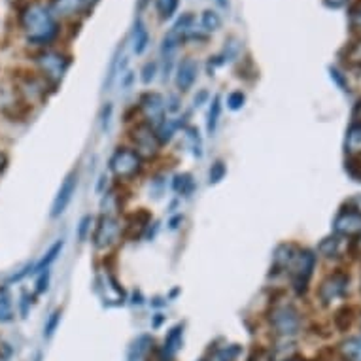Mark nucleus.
Listing matches in <instances>:
<instances>
[{
  "mask_svg": "<svg viewBox=\"0 0 361 361\" xmlns=\"http://www.w3.org/2000/svg\"><path fill=\"white\" fill-rule=\"evenodd\" d=\"M135 144H137V154L140 157H154L157 154V135L148 125H140L135 130Z\"/></svg>",
  "mask_w": 361,
  "mask_h": 361,
  "instance_id": "nucleus-7",
  "label": "nucleus"
},
{
  "mask_svg": "<svg viewBox=\"0 0 361 361\" xmlns=\"http://www.w3.org/2000/svg\"><path fill=\"white\" fill-rule=\"evenodd\" d=\"M227 104L231 110H238V108H243L244 104V93L243 91H235L231 95L227 97Z\"/></svg>",
  "mask_w": 361,
  "mask_h": 361,
  "instance_id": "nucleus-32",
  "label": "nucleus"
},
{
  "mask_svg": "<svg viewBox=\"0 0 361 361\" xmlns=\"http://www.w3.org/2000/svg\"><path fill=\"white\" fill-rule=\"evenodd\" d=\"M238 54H240V42L237 38H231V40L227 42L224 55L219 59H221V63H225V61H235L238 57Z\"/></svg>",
  "mask_w": 361,
  "mask_h": 361,
  "instance_id": "nucleus-24",
  "label": "nucleus"
},
{
  "mask_svg": "<svg viewBox=\"0 0 361 361\" xmlns=\"http://www.w3.org/2000/svg\"><path fill=\"white\" fill-rule=\"evenodd\" d=\"M152 346H154V338L149 335H140L135 343L130 344L127 361H149Z\"/></svg>",
  "mask_w": 361,
  "mask_h": 361,
  "instance_id": "nucleus-13",
  "label": "nucleus"
},
{
  "mask_svg": "<svg viewBox=\"0 0 361 361\" xmlns=\"http://www.w3.org/2000/svg\"><path fill=\"white\" fill-rule=\"evenodd\" d=\"M169 110H171V112H178V110H180V106H178L176 97H171V104H169Z\"/></svg>",
  "mask_w": 361,
  "mask_h": 361,
  "instance_id": "nucleus-40",
  "label": "nucleus"
},
{
  "mask_svg": "<svg viewBox=\"0 0 361 361\" xmlns=\"http://www.w3.org/2000/svg\"><path fill=\"white\" fill-rule=\"evenodd\" d=\"M63 246H65V243L63 240H57V243L49 248V252L44 257H42V261L36 265V273H42V271H48V267L54 263L55 259H57V255L61 254V250H63Z\"/></svg>",
  "mask_w": 361,
  "mask_h": 361,
  "instance_id": "nucleus-19",
  "label": "nucleus"
},
{
  "mask_svg": "<svg viewBox=\"0 0 361 361\" xmlns=\"http://www.w3.org/2000/svg\"><path fill=\"white\" fill-rule=\"evenodd\" d=\"M13 308L8 295L0 297V322H12Z\"/></svg>",
  "mask_w": 361,
  "mask_h": 361,
  "instance_id": "nucleus-28",
  "label": "nucleus"
},
{
  "mask_svg": "<svg viewBox=\"0 0 361 361\" xmlns=\"http://www.w3.org/2000/svg\"><path fill=\"white\" fill-rule=\"evenodd\" d=\"M291 282L297 293L307 291L308 280L312 276L314 267H316V255L308 250H302L295 255V259L291 261Z\"/></svg>",
  "mask_w": 361,
  "mask_h": 361,
  "instance_id": "nucleus-2",
  "label": "nucleus"
},
{
  "mask_svg": "<svg viewBox=\"0 0 361 361\" xmlns=\"http://www.w3.org/2000/svg\"><path fill=\"white\" fill-rule=\"evenodd\" d=\"M188 138L191 140V148H193V155L201 157L202 155V142L199 137V130L197 129H188Z\"/></svg>",
  "mask_w": 361,
  "mask_h": 361,
  "instance_id": "nucleus-30",
  "label": "nucleus"
},
{
  "mask_svg": "<svg viewBox=\"0 0 361 361\" xmlns=\"http://www.w3.org/2000/svg\"><path fill=\"white\" fill-rule=\"evenodd\" d=\"M346 288H348V276L346 274H333L329 279L322 284L320 288V299L326 305H329L331 301L338 299V297H343L346 293Z\"/></svg>",
  "mask_w": 361,
  "mask_h": 361,
  "instance_id": "nucleus-8",
  "label": "nucleus"
},
{
  "mask_svg": "<svg viewBox=\"0 0 361 361\" xmlns=\"http://www.w3.org/2000/svg\"><path fill=\"white\" fill-rule=\"evenodd\" d=\"M149 35L148 30L144 29L142 21H137L135 25V30H133V48H135V54H144V49L148 48Z\"/></svg>",
  "mask_w": 361,
  "mask_h": 361,
  "instance_id": "nucleus-16",
  "label": "nucleus"
},
{
  "mask_svg": "<svg viewBox=\"0 0 361 361\" xmlns=\"http://www.w3.org/2000/svg\"><path fill=\"white\" fill-rule=\"evenodd\" d=\"M318 250H320V254L326 255V257H335V255L338 254V238H324L320 246H318Z\"/></svg>",
  "mask_w": 361,
  "mask_h": 361,
  "instance_id": "nucleus-25",
  "label": "nucleus"
},
{
  "mask_svg": "<svg viewBox=\"0 0 361 361\" xmlns=\"http://www.w3.org/2000/svg\"><path fill=\"white\" fill-rule=\"evenodd\" d=\"M344 360L348 361H361V337L348 338L346 343L341 346Z\"/></svg>",
  "mask_w": 361,
  "mask_h": 361,
  "instance_id": "nucleus-17",
  "label": "nucleus"
},
{
  "mask_svg": "<svg viewBox=\"0 0 361 361\" xmlns=\"http://www.w3.org/2000/svg\"><path fill=\"white\" fill-rule=\"evenodd\" d=\"M142 112L152 125H159L165 114V101L157 93H148L142 99Z\"/></svg>",
  "mask_w": 361,
  "mask_h": 361,
  "instance_id": "nucleus-11",
  "label": "nucleus"
},
{
  "mask_svg": "<svg viewBox=\"0 0 361 361\" xmlns=\"http://www.w3.org/2000/svg\"><path fill=\"white\" fill-rule=\"evenodd\" d=\"M178 10V0H157V12L161 13V18L169 19L174 16Z\"/></svg>",
  "mask_w": 361,
  "mask_h": 361,
  "instance_id": "nucleus-26",
  "label": "nucleus"
},
{
  "mask_svg": "<svg viewBox=\"0 0 361 361\" xmlns=\"http://www.w3.org/2000/svg\"><path fill=\"white\" fill-rule=\"evenodd\" d=\"M155 72H157V65L155 63H148V65L142 68V82L149 83L155 78Z\"/></svg>",
  "mask_w": 361,
  "mask_h": 361,
  "instance_id": "nucleus-35",
  "label": "nucleus"
},
{
  "mask_svg": "<svg viewBox=\"0 0 361 361\" xmlns=\"http://www.w3.org/2000/svg\"><path fill=\"white\" fill-rule=\"evenodd\" d=\"M182 333H184V327L176 326L172 327L171 333L166 335L165 344H163V352H161V361H171L174 357L180 346H182Z\"/></svg>",
  "mask_w": 361,
  "mask_h": 361,
  "instance_id": "nucleus-14",
  "label": "nucleus"
},
{
  "mask_svg": "<svg viewBox=\"0 0 361 361\" xmlns=\"http://www.w3.org/2000/svg\"><path fill=\"white\" fill-rule=\"evenodd\" d=\"M110 169L118 178H133L140 171V155L127 148H119L110 159Z\"/></svg>",
  "mask_w": 361,
  "mask_h": 361,
  "instance_id": "nucleus-4",
  "label": "nucleus"
},
{
  "mask_svg": "<svg viewBox=\"0 0 361 361\" xmlns=\"http://www.w3.org/2000/svg\"><path fill=\"white\" fill-rule=\"evenodd\" d=\"M207 99H208L207 91H201V93H199V97H195V106H201L202 102L207 101Z\"/></svg>",
  "mask_w": 361,
  "mask_h": 361,
  "instance_id": "nucleus-39",
  "label": "nucleus"
},
{
  "mask_svg": "<svg viewBox=\"0 0 361 361\" xmlns=\"http://www.w3.org/2000/svg\"><path fill=\"white\" fill-rule=\"evenodd\" d=\"M335 231L343 237H355L361 235V212L357 210H343L335 218Z\"/></svg>",
  "mask_w": 361,
  "mask_h": 361,
  "instance_id": "nucleus-6",
  "label": "nucleus"
},
{
  "mask_svg": "<svg viewBox=\"0 0 361 361\" xmlns=\"http://www.w3.org/2000/svg\"><path fill=\"white\" fill-rule=\"evenodd\" d=\"M219 114H221V104H219V97H214L212 106H210V112H208V125H207V129H208V133H210V135H212L214 130H216V127H218Z\"/></svg>",
  "mask_w": 361,
  "mask_h": 361,
  "instance_id": "nucleus-22",
  "label": "nucleus"
},
{
  "mask_svg": "<svg viewBox=\"0 0 361 361\" xmlns=\"http://www.w3.org/2000/svg\"><path fill=\"white\" fill-rule=\"evenodd\" d=\"M354 121L355 125H361V101L357 102L354 108Z\"/></svg>",
  "mask_w": 361,
  "mask_h": 361,
  "instance_id": "nucleus-37",
  "label": "nucleus"
},
{
  "mask_svg": "<svg viewBox=\"0 0 361 361\" xmlns=\"http://www.w3.org/2000/svg\"><path fill=\"white\" fill-rule=\"evenodd\" d=\"M344 2H346V0H326V4H327V6H333V8L343 6Z\"/></svg>",
  "mask_w": 361,
  "mask_h": 361,
  "instance_id": "nucleus-41",
  "label": "nucleus"
},
{
  "mask_svg": "<svg viewBox=\"0 0 361 361\" xmlns=\"http://www.w3.org/2000/svg\"><path fill=\"white\" fill-rule=\"evenodd\" d=\"M4 165H6V157L0 154V169H2V166H4Z\"/></svg>",
  "mask_w": 361,
  "mask_h": 361,
  "instance_id": "nucleus-42",
  "label": "nucleus"
},
{
  "mask_svg": "<svg viewBox=\"0 0 361 361\" xmlns=\"http://www.w3.org/2000/svg\"><path fill=\"white\" fill-rule=\"evenodd\" d=\"M225 176V165L221 163V161H218V163H214L212 169H210V174H208V180H210V184H218V182H221Z\"/></svg>",
  "mask_w": 361,
  "mask_h": 361,
  "instance_id": "nucleus-29",
  "label": "nucleus"
},
{
  "mask_svg": "<svg viewBox=\"0 0 361 361\" xmlns=\"http://www.w3.org/2000/svg\"><path fill=\"white\" fill-rule=\"evenodd\" d=\"M48 282H49V271H42L40 279H38V286H36L38 293H42V291L48 290Z\"/></svg>",
  "mask_w": 361,
  "mask_h": 361,
  "instance_id": "nucleus-36",
  "label": "nucleus"
},
{
  "mask_svg": "<svg viewBox=\"0 0 361 361\" xmlns=\"http://www.w3.org/2000/svg\"><path fill=\"white\" fill-rule=\"evenodd\" d=\"M59 320H61V312L59 310H55V312L49 316L48 324H46V329H44V335H46V337H51V335H54L57 326H59Z\"/></svg>",
  "mask_w": 361,
  "mask_h": 361,
  "instance_id": "nucleus-31",
  "label": "nucleus"
},
{
  "mask_svg": "<svg viewBox=\"0 0 361 361\" xmlns=\"http://www.w3.org/2000/svg\"><path fill=\"white\" fill-rule=\"evenodd\" d=\"M331 78H333V80H335V82L338 83V85H341V87H346V85H344V80H343V76H341V72L333 71V68H331Z\"/></svg>",
  "mask_w": 361,
  "mask_h": 361,
  "instance_id": "nucleus-38",
  "label": "nucleus"
},
{
  "mask_svg": "<svg viewBox=\"0 0 361 361\" xmlns=\"http://www.w3.org/2000/svg\"><path fill=\"white\" fill-rule=\"evenodd\" d=\"M119 235V224L110 216H102L95 231V246L97 248H108L110 244L116 243Z\"/></svg>",
  "mask_w": 361,
  "mask_h": 361,
  "instance_id": "nucleus-9",
  "label": "nucleus"
},
{
  "mask_svg": "<svg viewBox=\"0 0 361 361\" xmlns=\"http://www.w3.org/2000/svg\"><path fill=\"white\" fill-rule=\"evenodd\" d=\"M93 2H97V0H85V4H93Z\"/></svg>",
  "mask_w": 361,
  "mask_h": 361,
  "instance_id": "nucleus-44",
  "label": "nucleus"
},
{
  "mask_svg": "<svg viewBox=\"0 0 361 361\" xmlns=\"http://www.w3.org/2000/svg\"><path fill=\"white\" fill-rule=\"evenodd\" d=\"M202 27L207 30H218L221 27V19L216 12L212 10H207V12L202 13Z\"/></svg>",
  "mask_w": 361,
  "mask_h": 361,
  "instance_id": "nucleus-27",
  "label": "nucleus"
},
{
  "mask_svg": "<svg viewBox=\"0 0 361 361\" xmlns=\"http://www.w3.org/2000/svg\"><path fill=\"white\" fill-rule=\"evenodd\" d=\"M76 185H78L76 174H71V176L66 178L65 182H63L59 193H57V197H55L54 208H51V216H54V218L61 216V214L66 210V207L71 204L72 197H74V193H76Z\"/></svg>",
  "mask_w": 361,
  "mask_h": 361,
  "instance_id": "nucleus-10",
  "label": "nucleus"
},
{
  "mask_svg": "<svg viewBox=\"0 0 361 361\" xmlns=\"http://www.w3.org/2000/svg\"><path fill=\"white\" fill-rule=\"evenodd\" d=\"M350 21L354 25L355 29H361V0L360 2H355L352 10H350Z\"/></svg>",
  "mask_w": 361,
  "mask_h": 361,
  "instance_id": "nucleus-34",
  "label": "nucleus"
},
{
  "mask_svg": "<svg viewBox=\"0 0 361 361\" xmlns=\"http://www.w3.org/2000/svg\"><path fill=\"white\" fill-rule=\"evenodd\" d=\"M346 152L348 154H361V125H354L346 135Z\"/></svg>",
  "mask_w": 361,
  "mask_h": 361,
  "instance_id": "nucleus-18",
  "label": "nucleus"
},
{
  "mask_svg": "<svg viewBox=\"0 0 361 361\" xmlns=\"http://www.w3.org/2000/svg\"><path fill=\"white\" fill-rule=\"evenodd\" d=\"M271 324H273L274 331L279 335H284V337H291L299 331L301 327V318H299V312H297L293 307H279L273 310V316H271Z\"/></svg>",
  "mask_w": 361,
  "mask_h": 361,
  "instance_id": "nucleus-3",
  "label": "nucleus"
},
{
  "mask_svg": "<svg viewBox=\"0 0 361 361\" xmlns=\"http://www.w3.org/2000/svg\"><path fill=\"white\" fill-rule=\"evenodd\" d=\"M218 4L221 8H227V0H218Z\"/></svg>",
  "mask_w": 361,
  "mask_h": 361,
  "instance_id": "nucleus-43",
  "label": "nucleus"
},
{
  "mask_svg": "<svg viewBox=\"0 0 361 361\" xmlns=\"http://www.w3.org/2000/svg\"><path fill=\"white\" fill-rule=\"evenodd\" d=\"M195 188V182L191 180L190 174H178L174 178V191L182 193V195H190L191 191Z\"/></svg>",
  "mask_w": 361,
  "mask_h": 361,
  "instance_id": "nucleus-21",
  "label": "nucleus"
},
{
  "mask_svg": "<svg viewBox=\"0 0 361 361\" xmlns=\"http://www.w3.org/2000/svg\"><path fill=\"white\" fill-rule=\"evenodd\" d=\"M38 65H40L42 72L46 74L48 80H51L54 83L61 82L63 76H65L66 68L71 65V59L61 54H54V51H46L38 57Z\"/></svg>",
  "mask_w": 361,
  "mask_h": 361,
  "instance_id": "nucleus-5",
  "label": "nucleus"
},
{
  "mask_svg": "<svg viewBox=\"0 0 361 361\" xmlns=\"http://www.w3.org/2000/svg\"><path fill=\"white\" fill-rule=\"evenodd\" d=\"M240 348H238L237 344H233V346H224V348H219L216 354L212 355V361H233L238 355Z\"/></svg>",
  "mask_w": 361,
  "mask_h": 361,
  "instance_id": "nucleus-23",
  "label": "nucleus"
},
{
  "mask_svg": "<svg viewBox=\"0 0 361 361\" xmlns=\"http://www.w3.org/2000/svg\"><path fill=\"white\" fill-rule=\"evenodd\" d=\"M91 224H93V218H91V216H83L82 221H80V227H78V238H80V240H85L87 231L91 229Z\"/></svg>",
  "mask_w": 361,
  "mask_h": 361,
  "instance_id": "nucleus-33",
  "label": "nucleus"
},
{
  "mask_svg": "<svg viewBox=\"0 0 361 361\" xmlns=\"http://www.w3.org/2000/svg\"><path fill=\"white\" fill-rule=\"evenodd\" d=\"M83 4H85V0H54L51 8L59 16H74V13L82 10Z\"/></svg>",
  "mask_w": 361,
  "mask_h": 361,
  "instance_id": "nucleus-15",
  "label": "nucleus"
},
{
  "mask_svg": "<svg viewBox=\"0 0 361 361\" xmlns=\"http://www.w3.org/2000/svg\"><path fill=\"white\" fill-rule=\"evenodd\" d=\"M178 121H174V119H163L159 123V129H157V140H159L161 144L169 142L172 138V135H174V130H176L178 127Z\"/></svg>",
  "mask_w": 361,
  "mask_h": 361,
  "instance_id": "nucleus-20",
  "label": "nucleus"
},
{
  "mask_svg": "<svg viewBox=\"0 0 361 361\" xmlns=\"http://www.w3.org/2000/svg\"><path fill=\"white\" fill-rule=\"evenodd\" d=\"M197 80V63L193 59H184L178 65L176 72V85L180 91H188V89L195 83Z\"/></svg>",
  "mask_w": 361,
  "mask_h": 361,
  "instance_id": "nucleus-12",
  "label": "nucleus"
},
{
  "mask_svg": "<svg viewBox=\"0 0 361 361\" xmlns=\"http://www.w3.org/2000/svg\"><path fill=\"white\" fill-rule=\"evenodd\" d=\"M21 23L27 32V38L35 44H48L57 36V23H55L54 16L40 2H35L25 8Z\"/></svg>",
  "mask_w": 361,
  "mask_h": 361,
  "instance_id": "nucleus-1",
  "label": "nucleus"
}]
</instances>
